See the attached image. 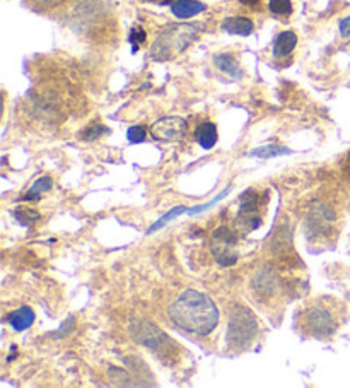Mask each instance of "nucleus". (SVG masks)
I'll return each mask as SVG.
<instances>
[{
	"mask_svg": "<svg viewBox=\"0 0 350 388\" xmlns=\"http://www.w3.org/2000/svg\"><path fill=\"white\" fill-rule=\"evenodd\" d=\"M342 170H344V175L350 180V152L347 156H345L344 163H342Z\"/></svg>",
	"mask_w": 350,
	"mask_h": 388,
	"instance_id": "nucleus-26",
	"label": "nucleus"
},
{
	"mask_svg": "<svg viewBox=\"0 0 350 388\" xmlns=\"http://www.w3.org/2000/svg\"><path fill=\"white\" fill-rule=\"evenodd\" d=\"M52 187H53L52 178H50V176H41V178H38L36 182L33 183V187L29 188L28 194L24 195V201H40L41 194L48 192Z\"/></svg>",
	"mask_w": 350,
	"mask_h": 388,
	"instance_id": "nucleus-15",
	"label": "nucleus"
},
{
	"mask_svg": "<svg viewBox=\"0 0 350 388\" xmlns=\"http://www.w3.org/2000/svg\"><path fill=\"white\" fill-rule=\"evenodd\" d=\"M145 137H147V129L142 125H133L126 130V139L130 144H140L145 141Z\"/></svg>",
	"mask_w": 350,
	"mask_h": 388,
	"instance_id": "nucleus-21",
	"label": "nucleus"
},
{
	"mask_svg": "<svg viewBox=\"0 0 350 388\" xmlns=\"http://www.w3.org/2000/svg\"><path fill=\"white\" fill-rule=\"evenodd\" d=\"M188 132V124L180 117H164L151 125L152 139L161 142L182 141Z\"/></svg>",
	"mask_w": 350,
	"mask_h": 388,
	"instance_id": "nucleus-8",
	"label": "nucleus"
},
{
	"mask_svg": "<svg viewBox=\"0 0 350 388\" xmlns=\"http://www.w3.org/2000/svg\"><path fill=\"white\" fill-rule=\"evenodd\" d=\"M34 318H36L34 317V311L29 306H21V308L13 311L7 317V322H9V325L13 326L15 332H24V330H28L34 324Z\"/></svg>",
	"mask_w": 350,
	"mask_h": 388,
	"instance_id": "nucleus-13",
	"label": "nucleus"
},
{
	"mask_svg": "<svg viewBox=\"0 0 350 388\" xmlns=\"http://www.w3.org/2000/svg\"><path fill=\"white\" fill-rule=\"evenodd\" d=\"M14 217L19 224L31 228V226L36 224V222L40 221L41 214L36 213L34 209H29V207H17V209L14 210Z\"/></svg>",
	"mask_w": 350,
	"mask_h": 388,
	"instance_id": "nucleus-17",
	"label": "nucleus"
},
{
	"mask_svg": "<svg viewBox=\"0 0 350 388\" xmlns=\"http://www.w3.org/2000/svg\"><path fill=\"white\" fill-rule=\"evenodd\" d=\"M258 333V324L253 313L246 306L234 305L231 308L229 326H228V344L234 351H245L251 345Z\"/></svg>",
	"mask_w": 350,
	"mask_h": 388,
	"instance_id": "nucleus-4",
	"label": "nucleus"
},
{
	"mask_svg": "<svg viewBox=\"0 0 350 388\" xmlns=\"http://www.w3.org/2000/svg\"><path fill=\"white\" fill-rule=\"evenodd\" d=\"M236 236L228 228H217L210 240V252L221 267H231L238 262V255L233 253Z\"/></svg>",
	"mask_w": 350,
	"mask_h": 388,
	"instance_id": "nucleus-7",
	"label": "nucleus"
},
{
	"mask_svg": "<svg viewBox=\"0 0 350 388\" xmlns=\"http://www.w3.org/2000/svg\"><path fill=\"white\" fill-rule=\"evenodd\" d=\"M29 2L36 3L41 9H52V7H57L59 3L64 2V0H29Z\"/></svg>",
	"mask_w": 350,
	"mask_h": 388,
	"instance_id": "nucleus-23",
	"label": "nucleus"
},
{
	"mask_svg": "<svg viewBox=\"0 0 350 388\" xmlns=\"http://www.w3.org/2000/svg\"><path fill=\"white\" fill-rule=\"evenodd\" d=\"M110 132V129L101 124H96V125H91L87 127V129H84L82 132H80V139L86 141V142H91V141H96L99 139L101 136H105V134Z\"/></svg>",
	"mask_w": 350,
	"mask_h": 388,
	"instance_id": "nucleus-20",
	"label": "nucleus"
},
{
	"mask_svg": "<svg viewBox=\"0 0 350 388\" xmlns=\"http://www.w3.org/2000/svg\"><path fill=\"white\" fill-rule=\"evenodd\" d=\"M241 6L249 7V9H256V7L261 6V0H240Z\"/></svg>",
	"mask_w": 350,
	"mask_h": 388,
	"instance_id": "nucleus-25",
	"label": "nucleus"
},
{
	"mask_svg": "<svg viewBox=\"0 0 350 388\" xmlns=\"http://www.w3.org/2000/svg\"><path fill=\"white\" fill-rule=\"evenodd\" d=\"M238 226L246 233L255 231L261 226L260 216V194L248 190L241 195L240 213H238Z\"/></svg>",
	"mask_w": 350,
	"mask_h": 388,
	"instance_id": "nucleus-6",
	"label": "nucleus"
},
{
	"mask_svg": "<svg viewBox=\"0 0 350 388\" xmlns=\"http://www.w3.org/2000/svg\"><path fill=\"white\" fill-rule=\"evenodd\" d=\"M205 9L207 6L200 0H175L171 3L173 16L178 19H191L202 14Z\"/></svg>",
	"mask_w": 350,
	"mask_h": 388,
	"instance_id": "nucleus-9",
	"label": "nucleus"
},
{
	"mask_svg": "<svg viewBox=\"0 0 350 388\" xmlns=\"http://www.w3.org/2000/svg\"><path fill=\"white\" fill-rule=\"evenodd\" d=\"M215 67L221 72L228 74L233 79H241L243 78V69H241L240 62H238L236 57L233 53H219L214 57Z\"/></svg>",
	"mask_w": 350,
	"mask_h": 388,
	"instance_id": "nucleus-11",
	"label": "nucleus"
},
{
	"mask_svg": "<svg viewBox=\"0 0 350 388\" xmlns=\"http://www.w3.org/2000/svg\"><path fill=\"white\" fill-rule=\"evenodd\" d=\"M169 318L175 325L194 336L205 337L219 324V310L212 299L198 291H183L168 310Z\"/></svg>",
	"mask_w": 350,
	"mask_h": 388,
	"instance_id": "nucleus-1",
	"label": "nucleus"
},
{
	"mask_svg": "<svg viewBox=\"0 0 350 388\" xmlns=\"http://www.w3.org/2000/svg\"><path fill=\"white\" fill-rule=\"evenodd\" d=\"M286 155H291V149L284 148V145H263V148L253 149V151L249 152V156L260 157V159H272V157Z\"/></svg>",
	"mask_w": 350,
	"mask_h": 388,
	"instance_id": "nucleus-16",
	"label": "nucleus"
},
{
	"mask_svg": "<svg viewBox=\"0 0 350 388\" xmlns=\"http://www.w3.org/2000/svg\"><path fill=\"white\" fill-rule=\"evenodd\" d=\"M202 24L194 22V24H169L157 34L156 41L151 47V59L157 62H164V60L175 59L176 55L183 53L184 50L190 47L195 40L202 33Z\"/></svg>",
	"mask_w": 350,
	"mask_h": 388,
	"instance_id": "nucleus-3",
	"label": "nucleus"
},
{
	"mask_svg": "<svg viewBox=\"0 0 350 388\" xmlns=\"http://www.w3.org/2000/svg\"><path fill=\"white\" fill-rule=\"evenodd\" d=\"M338 28H340L342 38H349L350 36V16L342 19L340 24H338Z\"/></svg>",
	"mask_w": 350,
	"mask_h": 388,
	"instance_id": "nucleus-24",
	"label": "nucleus"
},
{
	"mask_svg": "<svg viewBox=\"0 0 350 388\" xmlns=\"http://www.w3.org/2000/svg\"><path fill=\"white\" fill-rule=\"evenodd\" d=\"M147 2H156V3H169L171 0H147Z\"/></svg>",
	"mask_w": 350,
	"mask_h": 388,
	"instance_id": "nucleus-27",
	"label": "nucleus"
},
{
	"mask_svg": "<svg viewBox=\"0 0 350 388\" xmlns=\"http://www.w3.org/2000/svg\"><path fill=\"white\" fill-rule=\"evenodd\" d=\"M337 231V214L328 203L316 202L311 207L306 219V234L309 241L330 240V234Z\"/></svg>",
	"mask_w": 350,
	"mask_h": 388,
	"instance_id": "nucleus-5",
	"label": "nucleus"
},
{
	"mask_svg": "<svg viewBox=\"0 0 350 388\" xmlns=\"http://www.w3.org/2000/svg\"><path fill=\"white\" fill-rule=\"evenodd\" d=\"M296 45H298V34L294 31H282L277 34L272 53H274L275 59H284V57L291 55L294 52Z\"/></svg>",
	"mask_w": 350,
	"mask_h": 388,
	"instance_id": "nucleus-10",
	"label": "nucleus"
},
{
	"mask_svg": "<svg viewBox=\"0 0 350 388\" xmlns=\"http://www.w3.org/2000/svg\"><path fill=\"white\" fill-rule=\"evenodd\" d=\"M298 326L301 333L314 339H328L340 326V305L332 298H316L299 310Z\"/></svg>",
	"mask_w": 350,
	"mask_h": 388,
	"instance_id": "nucleus-2",
	"label": "nucleus"
},
{
	"mask_svg": "<svg viewBox=\"0 0 350 388\" xmlns=\"http://www.w3.org/2000/svg\"><path fill=\"white\" fill-rule=\"evenodd\" d=\"M145 40H147V34H145L144 28H142V26H138V24L133 26L132 31H130V36H129V41H130V43H132L133 52H137L138 45L144 43Z\"/></svg>",
	"mask_w": 350,
	"mask_h": 388,
	"instance_id": "nucleus-22",
	"label": "nucleus"
},
{
	"mask_svg": "<svg viewBox=\"0 0 350 388\" xmlns=\"http://www.w3.org/2000/svg\"><path fill=\"white\" fill-rule=\"evenodd\" d=\"M268 9L274 16L287 17L292 14V2L291 0H268Z\"/></svg>",
	"mask_w": 350,
	"mask_h": 388,
	"instance_id": "nucleus-19",
	"label": "nucleus"
},
{
	"mask_svg": "<svg viewBox=\"0 0 350 388\" xmlns=\"http://www.w3.org/2000/svg\"><path fill=\"white\" fill-rule=\"evenodd\" d=\"M195 137H197V142L200 144V148L205 149V151H210V149L215 148L219 141V134H217V127L210 122H203L197 127L195 130Z\"/></svg>",
	"mask_w": 350,
	"mask_h": 388,
	"instance_id": "nucleus-14",
	"label": "nucleus"
},
{
	"mask_svg": "<svg viewBox=\"0 0 350 388\" xmlns=\"http://www.w3.org/2000/svg\"><path fill=\"white\" fill-rule=\"evenodd\" d=\"M188 213V209L187 207H183V206H180V207H175V209H171L169 210V213H166L164 214L163 217L159 219V221H156L154 222V224L151 226V228H149V231H147V234H151V233H154V231H157V229H161L163 228V226H166L169 221H173V219L175 217H178V216H182V214H187Z\"/></svg>",
	"mask_w": 350,
	"mask_h": 388,
	"instance_id": "nucleus-18",
	"label": "nucleus"
},
{
	"mask_svg": "<svg viewBox=\"0 0 350 388\" xmlns=\"http://www.w3.org/2000/svg\"><path fill=\"white\" fill-rule=\"evenodd\" d=\"M222 29L229 34H236V36H249L255 29V24L249 17L245 16H234L224 19L222 22Z\"/></svg>",
	"mask_w": 350,
	"mask_h": 388,
	"instance_id": "nucleus-12",
	"label": "nucleus"
}]
</instances>
